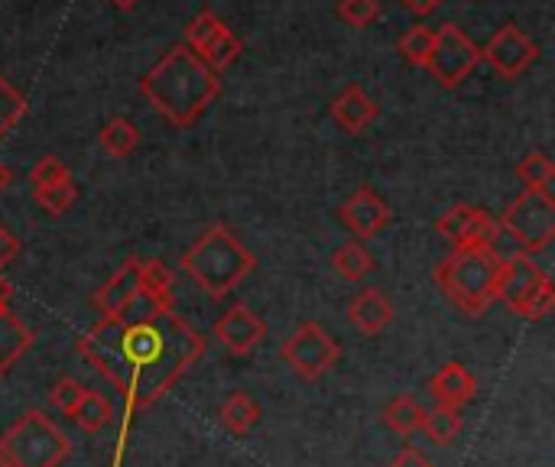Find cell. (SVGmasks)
<instances>
[{"mask_svg": "<svg viewBox=\"0 0 555 467\" xmlns=\"http://www.w3.org/2000/svg\"><path fill=\"white\" fill-rule=\"evenodd\" d=\"M78 354L124 393V423L111 462V467H124L133 416L156 406L202 361L205 338L172 309H156L133 325L101 319L78 338Z\"/></svg>", "mask_w": 555, "mask_h": 467, "instance_id": "1", "label": "cell"}, {"mask_svg": "<svg viewBox=\"0 0 555 467\" xmlns=\"http://www.w3.org/2000/svg\"><path fill=\"white\" fill-rule=\"evenodd\" d=\"M140 91L159 117L185 130L215 104L221 94V78L189 46H172L140 78Z\"/></svg>", "mask_w": 555, "mask_h": 467, "instance_id": "2", "label": "cell"}, {"mask_svg": "<svg viewBox=\"0 0 555 467\" xmlns=\"http://www.w3.org/2000/svg\"><path fill=\"white\" fill-rule=\"evenodd\" d=\"M182 273L211 299H224L234 293L257 267V257L237 241V234L224 224H211L185 254Z\"/></svg>", "mask_w": 555, "mask_h": 467, "instance_id": "3", "label": "cell"}, {"mask_svg": "<svg viewBox=\"0 0 555 467\" xmlns=\"http://www.w3.org/2000/svg\"><path fill=\"white\" fill-rule=\"evenodd\" d=\"M501 263L498 247H459L436 267V283L452 306L478 319L498 302Z\"/></svg>", "mask_w": 555, "mask_h": 467, "instance_id": "4", "label": "cell"}, {"mask_svg": "<svg viewBox=\"0 0 555 467\" xmlns=\"http://www.w3.org/2000/svg\"><path fill=\"white\" fill-rule=\"evenodd\" d=\"M72 452L68 436L39 410L23 413L0 436V458L10 467H59Z\"/></svg>", "mask_w": 555, "mask_h": 467, "instance_id": "5", "label": "cell"}, {"mask_svg": "<svg viewBox=\"0 0 555 467\" xmlns=\"http://www.w3.org/2000/svg\"><path fill=\"white\" fill-rule=\"evenodd\" d=\"M498 302L527 322H543L555 306L553 280L537 260H530V254H514L501 263Z\"/></svg>", "mask_w": 555, "mask_h": 467, "instance_id": "6", "label": "cell"}, {"mask_svg": "<svg viewBox=\"0 0 555 467\" xmlns=\"http://www.w3.org/2000/svg\"><path fill=\"white\" fill-rule=\"evenodd\" d=\"M501 231L520 247V254H540L555 237V198L553 192H530L524 189L511 208L498 218Z\"/></svg>", "mask_w": 555, "mask_h": 467, "instance_id": "7", "label": "cell"}, {"mask_svg": "<svg viewBox=\"0 0 555 467\" xmlns=\"http://www.w3.org/2000/svg\"><path fill=\"white\" fill-rule=\"evenodd\" d=\"M280 358H283V364H286L296 377L315 384V380H322V377L338 364L341 345H338L319 322H306V325H299V328L283 341Z\"/></svg>", "mask_w": 555, "mask_h": 467, "instance_id": "8", "label": "cell"}, {"mask_svg": "<svg viewBox=\"0 0 555 467\" xmlns=\"http://www.w3.org/2000/svg\"><path fill=\"white\" fill-rule=\"evenodd\" d=\"M481 62V49L468 39V33L462 26H439L429 59H426V72L442 85V88H459Z\"/></svg>", "mask_w": 555, "mask_h": 467, "instance_id": "9", "label": "cell"}, {"mask_svg": "<svg viewBox=\"0 0 555 467\" xmlns=\"http://www.w3.org/2000/svg\"><path fill=\"white\" fill-rule=\"evenodd\" d=\"M436 231L459 247H498L501 241V224L494 215H488L485 208H475L468 202L462 205H452L439 221H436Z\"/></svg>", "mask_w": 555, "mask_h": 467, "instance_id": "10", "label": "cell"}, {"mask_svg": "<svg viewBox=\"0 0 555 467\" xmlns=\"http://www.w3.org/2000/svg\"><path fill=\"white\" fill-rule=\"evenodd\" d=\"M540 59V46L517 26V23H507L501 26L488 46L481 49V62H488L498 75L504 78H517L524 75L533 62Z\"/></svg>", "mask_w": 555, "mask_h": 467, "instance_id": "11", "label": "cell"}, {"mask_svg": "<svg viewBox=\"0 0 555 467\" xmlns=\"http://www.w3.org/2000/svg\"><path fill=\"white\" fill-rule=\"evenodd\" d=\"M338 218L341 224L358 237V241H367L374 234H380L387 224H390V205L371 189V185H361L341 208H338Z\"/></svg>", "mask_w": 555, "mask_h": 467, "instance_id": "12", "label": "cell"}, {"mask_svg": "<svg viewBox=\"0 0 555 467\" xmlns=\"http://www.w3.org/2000/svg\"><path fill=\"white\" fill-rule=\"evenodd\" d=\"M263 335H267V325L257 319V312L254 309H247V306H231L218 322H215V338L231 351V354H237V358H244V354H250L260 341H263Z\"/></svg>", "mask_w": 555, "mask_h": 467, "instance_id": "13", "label": "cell"}, {"mask_svg": "<svg viewBox=\"0 0 555 467\" xmlns=\"http://www.w3.org/2000/svg\"><path fill=\"white\" fill-rule=\"evenodd\" d=\"M429 393H433V400H436L439 406L462 410L465 403H472V400H475V393H478V380H475V374H472L465 364L449 361V364H442V367L433 374V380H429Z\"/></svg>", "mask_w": 555, "mask_h": 467, "instance_id": "14", "label": "cell"}, {"mask_svg": "<svg viewBox=\"0 0 555 467\" xmlns=\"http://www.w3.org/2000/svg\"><path fill=\"white\" fill-rule=\"evenodd\" d=\"M140 293V260L130 257L98 293H94V309L101 312V319H117L127 302Z\"/></svg>", "mask_w": 555, "mask_h": 467, "instance_id": "15", "label": "cell"}, {"mask_svg": "<svg viewBox=\"0 0 555 467\" xmlns=\"http://www.w3.org/2000/svg\"><path fill=\"white\" fill-rule=\"evenodd\" d=\"M348 319H351V325H354L361 335L377 338V335H384V332L390 328V322H393V302H390L380 289L367 286V289H361V293L351 299Z\"/></svg>", "mask_w": 555, "mask_h": 467, "instance_id": "16", "label": "cell"}, {"mask_svg": "<svg viewBox=\"0 0 555 467\" xmlns=\"http://www.w3.org/2000/svg\"><path fill=\"white\" fill-rule=\"evenodd\" d=\"M377 104L361 85H348L335 101H332V120L348 130V133H364L377 120Z\"/></svg>", "mask_w": 555, "mask_h": 467, "instance_id": "17", "label": "cell"}, {"mask_svg": "<svg viewBox=\"0 0 555 467\" xmlns=\"http://www.w3.org/2000/svg\"><path fill=\"white\" fill-rule=\"evenodd\" d=\"M33 348V332L29 325L10 312V306L0 312V374H7L26 351Z\"/></svg>", "mask_w": 555, "mask_h": 467, "instance_id": "18", "label": "cell"}, {"mask_svg": "<svg viewBox=\"0 0 555 467\" xmlns=\"http://www.w3.org/2000/svg\"><path fill=\"white\" fill-rule=\"evenodd\" d=\"M260 406H257V400L250 397V393H244V390H234L224 403H221V410H218V419H221V426L234 436V439H244L247 432H254V426L260 423Z\"/></svg>", "mask_w": 555, "mask_h": 467, "instance_id": "19", "label": "cell"}, {"mask_svg": "<svg viewBox=\"0 0 555 467\" xmlns=\"http://www.w3.org/2000/svg\"><path fill=\"white\" fill-rule=\"evenodd\" d=\"M140 293L150 296L159 309H172L176 276L163 260H140Z\"/></svg>", "mask_w": 555, "mask_h": 467, "instance_id": "20", "label": "cell"}, {"mask_svg": "<svg viewBox=\"0 0 555 467\" xmlns=\"http://www.w3.org/2000/svg\"><path fill=\"white\" fill-rule=\"evenodd\" d=\"M420 429L426 432V439H429L433 445L446 449V445H452V442L462 436V429H465V416H462V410L436 406V410H426V416H423V426H420Z\"/></svg>", "mask_w": 555, "mask_h": 467, "instance_id": "21", "label": "cell"}, {"mask_svg": "<svg viewBox=\"0 0 555 467\" xmlns=\"http://www.w3.org/2000/svg\"><path fill=\"white\" fill-rule=\"evenodd\" d=\"M101 150L114 159H127L137 146H140V130L133 120L127 117H114L101 127V137H98Z\"/></svg>", "mask_w": 555, "mask_h": 467, "instance_id": "22", "label": "cell"}, {"mask_svg": "<svg viewBox=\"0 0 555 467\" xmlns=\"http://www.w3.org/2000/svg\"><path fill=\"white\" fill-rule=\"evenodd\" d=\"M332 267H335V273H338L341 280L361 283V280L374 270V257H371V250H367L361 241H348V244H341V247L332 254Z\"/></svg>", "mask_w": 555, "mask_h": 467, "instance_id": "23", "label": "cell"}, {"mask_svg": "<svg viewBox=\"0 0 555 467\" xmlns=\"http://www.w3.org/2000/svg\"><path fill=\"white\" fill-rule=\"evenodd\" d=\"M423 416H426V410L416 403V397H406V393L403 397H393L384 406V413H380L384 426L390 432H397V436H413L423 426Z\"/></svg>", "mask_w": 555, "mask_h": 467, "instance_id": "24", "label": "cell"}, {"mask_svg": "<svg viewBox=\"0 0 555 467\" xmlns=\"http://www.w3.org/2000/svg\"><path fill=\"white\" fill-rule=\"evenodd\" d=\"M111 403H107V397L104 393H98V390H85L81 393V400H78V406L72 410V416L68 419H75V426L81 429V432H88V436H94V432H101L107 423H111Z\"/></svg>", "mask_w": 555, "mask_h": 467, "instance_id": "25", "label": "cell"}, {"mask_svg": "<svg viewBox=\"0 0 555 467\" xmlns=\"http://www.w3.org/2000/svg\"><path fill=\"white\" fill-rule=\"evenodd\" d=\"M517 179L524 189L530 192H553V179H555V166L553 159L546 153H527L520 163H517Z\"/></svg>", "mask_w": 555, "mask_h": 467, "instance_id": "26", "label": "cell"}, {"mask_svg": "<svg viewBox=\"0 0 555 467\" xmlns=\"http://www.w3.org/2000/svg\"><path fill=\"white\" fill-rule=\"evenodd\" d=\"M228 29V23L218 16V13H211V10H202V13H195L189 23H185V46L195 52V55H202L221 33Z\"/></svg>", "mask_w": 555, "mask_h": 467, "instance_id": "27", "label": "cell"}, {"mask_svg": "<svg viewBox=\"0 0 555 467\" xmlns=\"http://www.w3.org/2000/svg\"><path fill=\"white\" fill-rule=\"evenodd\" d=\"M36 205L49 215V218H62L75 202H78V185L72 179L59 182V185H46V189H33Z\"/></svg>", "mask_w": 555, "mask_h": 467, "instance_id": "28", "label": "cell"}, {"mask_svg": "<svg viewBox=\"0 0 555 467\" xmlns=\"http://www.w3.org/2000/svg\"><path fill=\"white\" fill-rule=\"evenodd\" d=\"M26 114V98L13 88V81L0 72V140L23 120Z\"/></svg>", "mask_w": 555, "mask_h": 467, "instance_id": "29", "label": "cell"}, {"mask_svg": "<svg viewBox=\"0 0 555 467\" xmlns=\"http://www.w3.org/2000/svg\"><path fill=\"white\" fill-rule=\"evenodd\" d=\"M433 39H436V29L429 26H413L400 36V55L410 62V65H426L429 59V49H433Z\"/></svg>", "mask_w": 555, "mask_h": 467, "instance_id": "30", "label": "cell"}, {"mask_svg": "<svg viewBox=\"0 0 555 467\" xmlns=\"http://www.w3.org/2000/svg\"><path fill=\"white\" fill-rule=\"evenodd\" d=\"M338 16L348 26L364 29V26H371L380 16V3L377 0H338Z\"/></svg>", "mask_w": 555, "mask_h": 467, "instance_id": "31", "label": "cell"}, {"mask_svg": "<svg viewBox=\"0 0 555 467\" xmlns=\"http://www.w3.org/2000/svg\"><path fill=\"white\" fill-rule=\"evenodd\" d=\"M65 179H72V176H68V166H65L59 156H42V159L29 169V182H33V189L59 185V182H65Z\"/></svg>", "mask_w": 555, "mask_h": 467, "instance_id": "32", "label": "cell"}, {"mask_svg": "<svg viewBox=\"0 0 555 467\" xmlns=\"http://www.w3.org/2000/svg\"><path fill=\"white\" fill-rule=\"evenodd\" d=\"M81 393H85V387H81L78 380L62 377V380L49 390V403H52V410H59L62 416H72V410L78 406Z\"/></svg>", "mask_w": 555, "mask_h": 467, "instance_id": "33", "label": "cell"}, {"mask_svg": "<svg viewBox=\"0 0 555 467\" xmlns=\"http://www.w3.org/2000/svg\"><path fill=\"white\" fill-rule=\"evenodd\" d=\"M16 257H20V237L7 224H0V270L10 267Z\"/></svg>", "mask_w": 555, "mask_h": 467, "instance_id": "34", "label": "cell"}, {"mask_svg": "<svg viewBox=\"0 0 555 467\" xmlns=\"http://www.w3.org/2000/svg\"><path fill=\"white\" fill-rule=\"evenodd\" d=\"M390 467H436V465H433V458H426V452H420V449L406 445V449H400V455L390 462Z\"/></svg>", "mask_w": 555, "mask_h": 467, "instance_id": "35", "label": "cell"}, {"mask_svg": "<svg viewBox=\"0 0 555 467\" xmlns=\"http://www.w3.org/2000/svg\"><path fill=\"white\" fill-rule=\"evenodd\" d=\"M403 7H406V10H413L416 16H429L433 10H439V7H442V0H403Z\"/></svg>", "mask_w": 555, "mask_h": 467, "instance_id": "36", "label": "cell"}, {"mask_svg": "<svg viewBox=\"0 0 555 467\" xmlns=\"http://www.w3.org/2000/svg\"><path fill=\"white\" fill-rule=\"evenodd\" d=\"M10 182H13V169H10L7 163H0V192H7Z\"/></svg>", "mask_w": 555, "mask_h": 467, "instance_id": "37", "label": "cell"}, {"mask_svg": "<svg viewBox=\"0 0 555 467\" xmlns=\"http://www.w3.org/2000/svg\"><path fill=\"white\" fill-rule=\"evenodd\" d=\"M10 296H13V289H10V283L3 280V273H0V299H3V302H10Z\"/></svg>", "mask_w": 555, "mask_h": 467, "instance_id": "38", "label": "cell"}, {"mask_svg": "<svg viewBox=\"0 0 555 467\" xmlns=\"http://www.w3.org/2000/svg\"><path fill=\"white\" fill-rule=\"evenodd\" d=\"M117 10H130V7H137V0H111Z\"/></svg>", "mask_w": 555, "mask_h": 467, "instance_id": "39", "label": "cell"}, {"mask_svg": "<svg viewBox=\"0 0 555 467\" xmlns=\"http://www.w3.org/2000/svg\"><path fill=\"white\" fill-rule=\"evenodd\" d=\"M7 306H10V302H3V299H0V312H3V309H7Z\"/></svg>", "mask_w": 555, "mask_h": 467, "instance_id": "40", "label": "cell"}, {"mask_svg": "<svg viewBox=\"0 0 555 467\" xmlns=\"http://www.w3.org/2000/svg\"><path fill=\"white\" fill-rule=\"evenodd\" d=\"M0 467H10V465H7V462H3V458H0Z\"/></svg>", "mask_w": 555, "mask_h": 467, "instance_id": "41", "label": "cell"}]
</instances>
